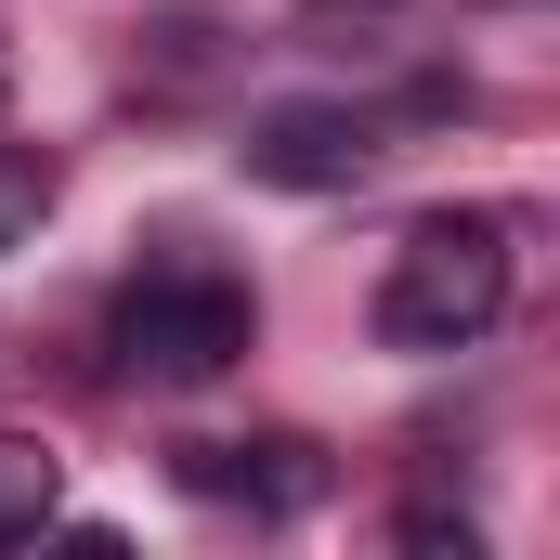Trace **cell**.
Wrapping results in <instances>:
<instances>
[{
	"instance_id": "cell-5",
	"label": "cell",
	"mask_w": 560,
	"mask_h": 560,
	"mask_svg": "<svg viewBox=\"0 0 560 560\" xmlns=\"http://www.w3.org/2000/svg\"><path fill=\"white\" fill-rule=\"evenodd\" d=\"M52 495H66V456L39 430H0V548H26L52 522Z\"/></svg>"
},
{
	"instance_id": "cell-6",
	"label": "cell",
	"mask_w": 560,
	"mask_h": 560,
	"mask_svg": "<svg viewBox=\"0 0 560 560\" xmlns=\"http://www.w3.org/2000/svg\"><path fill=\"white\" fill-rule=\"evenodd\" d=\"M39 222H52V156H39V143H0V261H13Z\"/></svg>"
},
{
	"instance_id": "cell-2",
	"label": "cell",
	"mask_w": 560,
	"mask_h": 560,
	"mask_svg": "<svg viewBox=\"0 0 560 560\" xmlns=\"http://www.w3.org/2000/svg\"><path fill=\"white\" fill-rule=\"evenodd\" d=\"M248 339H261V300H248L235 275H196V261H156V275L118 300V365H131V378H156V392L222 378Z\"/></svg>"
},
{
	"instance_id": "cell-4",
	"label": "cell",
	"mask_w": 560,
	"mask_h": 560,
	"mask_svg": "<svg viewBox=\"0 0 560 560\" xmlns=\"http://www.w3.org/2000/svg\"><path fill=\"white\" fill-rule=\"evenodd\" d=\"M170 482L183 495H248V509H313L326 495V456L313 443H183Z\"/></svg>"
},
{
	"instance_id": "cell-3",
	"label": "cell",
	"mask_w": 560,
	"mask_h": 560,
	"mask_svg": "<svg viewBox=\"0 0 560 560\" xmlns=\"http://www.w3.org/2000/svg\"><path fill=\"white\" fill-rule=\"evenodd\" d=\"M365 118L352 105H261L248 118V170L261 183H287V196H339V183H365Z\"/></svg>"
},
{
	"instance_id": "cell-7",
	"label": "cell",
	"mask_w": 560,
	"mask_h": 560,
	"mask_svg": "<svg viewBox=\"0 0 560 560\" xmlns=\"http://www.w3.org/2000/svg\"><path fill=\"white\" fill-rule=\"evenodd\" d=\"M405 548H456V560H469V548H482V535H469L456 509H405Z\"/></svg>"
},
{
	"instance_id": "cell-1",
	"label": "cell",
	"mask_w": 560,
	"mask_h": 560,
	"mask_svg": "<svg viewBox=\"0 0 560 560\" xmlns=\"http://www.w3.org/2000/svg\"><path fill=\"white\" fill-rule=\"evenodd\" d=\"M495 313H509V222H495V209H430L418 235L392 248L378 339H392V352H469Z\"/></svg>"
}]
</instances>
